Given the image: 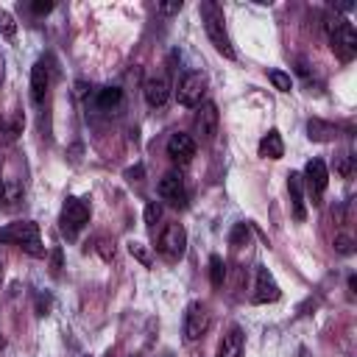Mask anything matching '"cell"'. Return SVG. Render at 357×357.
<instances>
[{"mask_svg":"<svg viewBox=\"0 0 357 357\" xmlns=\"http://www.w3.org/2000/svg\"><path fill=\"white\" fill-rule=\"evenodd\" d=\"M198 11H201V22H204V31H206L209 42L215 45V50H218L220 56H226V59H234L237 53H234V47H231V39H229V33H226L223 8H220L218 3H212V0H204V3L198 6Z\"/></svg>","mask_w":357,"mask_h":357,"instance_id":"obj_1","label":"cell"},{"mask_svg":"<svg viewBox=\"0 0 357 357\" xmlns=\"http://www.w3.org/2000/svg\"><path fill=\"white\" fill-rule=\"evenodd\" d=\"M0 243H11L20 245L22 251H28L31 257H45V248L39 243V226L33 220H17L0 229Z\"/></svg>","mask_w":357,"mask_h":357,"instance_id":"obj_2","label":"cell"},{"mask_svg":"<svg viewBox=\"0 0 357 357\" xmlns=\"http://www.w3.org/2000/svg\"><path fill=\"white\" fill-rule=\"evenodd\" d=\"M326 36H329V47L335 50V56L340 61H351L357 56V33H354L349 20H340V17L329 20L326 22Z\"/></svg>","mask_w":357,"mask_h":357,"instance_id":"obj_3","label":"cell"},{"mask_svg":"<svg viewBox=\"0 0 357 357\" xmlns=\"http://www.w3.org/2000/svg\"><path fill=\"white\" fill-rule=\"evenodd\" d=\"M86 220H89V204H86L84 198L70 195V198L64 201V206H61V215H59V229H61V234H64L67 240H75L78 231L86 226Z\"/></svg>","mask_w":357,"mask_h":357,"instance_id":"obj_4","label":"cell"},{"mask_svg":"<svg viewBox=\"0 0 357 357\" xmlns=\"http://www.w3.org/2000/svg\"><path fill=\"white\" fill-rule=\"evenodd\" d=\"M156 251L167 259V262H178L187 251V231L181 223H167L156 240Z\"/></svg>","mask_w":357,"mask_h":357,"instance_id":"obj_5","label":"cell"},{"mask_svg":"<svg viewBox=\"0 0 357 357\" xmlns=\"http://www.w3.org/2000/svg\"><path fill=\"white\" fill-rule=\"evenodd\" d=\"M301 181H304V187H307L312 204H318L321 195L326 192V184H329V170H326L324 159H310V162L304 165V176H301Z\"/></svg>","mask_w":357,"mask_h":357,"instance_id":"obj_6","label":"cell"},{"mask_svg":"<svg viewBox=\"0 0 357 357\" xmlns=\"http://www.w3.org/2000/svg\"><path fill=\"white\" fill-rule=\"evenodd\" d=\"M209 324H212L209 307H206L204 301H192V304L187 307V312H184V337H187V340L204 337L206 329H209Z\"/></svg>","mask_w":357,"mask_h":357,"instance_id":"obj_7","label":"cell"},{"mask_svg":"<svg viewBox=\"0 0 357 357\" xmlns=\"http://www.w3.org/2000/svg\"><path fill=\"white\" fill-rule=\"evenodd\" d=\"M204 92H206V75H204V73H187V75L178 81L176 98H178L181 106H201Z\"/></svg>","mask_w":357,"mask_h":357,"instance_id":"obj_8","label":"cell"},{"mask_svg":"<svg viewBox=\"0 0 357 357\" xmlns=\"http://www.w3.org/2000/svg\"><path fill=\"white\" fill-rule=\"evenodd\" d=\"M159 198L167 201L170 206H187V187L178 170H170L159 178Z\"/></svg>","mask_w":357,"mask_h":357,"instance_id":"obj_9","label":"cell"},{"mask_svg":"<svg viewBox=\"0 0 357 357\" xmlns=\"http://www.w3.org/2000/svg\"><path fill=\"white\" fill-rule=\"evenodd\" d=\"M282 296V290H279V284H276V279H273V273L268 271V268H257V279H254V293H251V301L254 304H268V301H276Z\"/></svg>","mask_w":357,"mask_h":357,"instance_id":"obj_10","label":"cell"},{"mask_svg":"<svg viewBox=\"0 0 357 357\" xmlns=\"http://www.w3.org/2000/svg\"><path fill=\"white\" fill-rule=\"evenodd\" d=\"M167 156H170L176 165H190L192 156H195V139H192L190 134H181V131L170 134V137H167Z\"/></svg>","mask_w":357,"mask_h":357,"instance_id":"obj_11","label":"cell"},{"mask_svg":"<svg viewBox=\"0 0 357 357\" xmlns=\"http://www.w3.org/2000/svg\"><path fill=\"white\" fill-rule=\"evenodd\" d=\"M215 131H218V106H215L212 100H206V103H201L198 112H195V134H198L204 142H209V139L215 137Z\"/></svg>","mask_w":357,"mask_h":357,"instance_id":"obj_12","label":"cell"},{"mask_svg":"<svg viewBox=\"0 0 357 357\" xmlns=\"http://www.w3.org/2000/svg\"><path fill=\"white\" fill-rule=\"evenodd\" d=\"M47 89H50V67L45 61H36L33 70H31V98L33 103H45L47 98Z\"/></svg>","mask_w":357,"mask_h":357,"instance_id":"obj_13","label":"cell"},{"mask_svg":"<svg viewBox=\"0 0 357 357\" xmlns=\"http://www.w3.org/2000/svg\"><path fill=\"white\" fill-rule=\"evenodd\" d=\"M142 95H145L148 106H162V103L167 100V95H170V84H167V78H165V75H153V78H148L145 86H142Z\"/></svg>","mask_w":357,"mask_h":357,"instance_id":"obj_14","label":"cell"},{"mask_svg":"<svg viewBox=\"0 0 357 357\" xmlns=\"http://www.w3.org/2000/svg\"><path fill=\"white\" fill-rule=\"evenodd\" d=\"M287 192H290V204H293V218L304 220L307 218V206H304V181L301 173H290L287 176Z\"/></svg>","mask_w":357,"mask_h":357,"instance_id":"obj_15","label":"cell"},{"mask_svg":"<svg viewBox=\"0 0 357 357\" xmlns=\"http://www.w3.org/2000/svg\"><path fill=\"white\" fill-rule=\"evenodd\" d=\"M243 329L240 326H229L226 335L220 337V349L218 357H243Z\"/></svg>","mask_w":357,"mask_h":357,"instance_id":"obj_16","label":"cell"},{"mask_svg":"<svg viewBox=\"0 0 357 357\" xmlns=\"http://www.w3.org/2000/svg\"><path fill=\"white\" fill-rule=\"evenodd\" d=\"M259 156H265V159H282L284 156V142H282V137H279V131L276 128H271L262 139H259Z\"/></svg>","mask_w":357,"mask_h":357,"instance_id":"obj_17","label":"cell"},{"mask_svg":"<svg viewBox=\"0 0 357 357\" xmlns=\"http://www.w3.org/2000/svg\"><path fill=\"white\" fill-rule=\"evenodd\" d=\"M120 103H123V89H120V86H103V89H98V95H95V106H98L100 112H114Z\"/></svg>","mask_w":357,"mask_h":357,"instance_id":"obj_18","label":"cell"},{"mask_svg":"<svg viewBox=\"0 0 357 357\" xmlns=\"http://www.w3.org/2000/svg\"><path fill=\"white\" fill-rule=\"evenodd\" d=\"M307 131H310V139H318V142H326V139H332V137L337 134V128H335L332 123H324V120H318V117H312V120L307 123Z\"/></svg>","mask_w":357,"mask_h":357,"instance_id":"obj_19","label":"cell"},{"mask_svg":"<svg viewBox=\"0 0 357 357\" xmlns=\"http://www.w3.org/2000/svg\"><path fill=\"white\" fill-rule=\"evenodd\" d=\"M209 279H212V284H215V287H220V284H223V279H226V265H223V259H220L218 254H212V257H209Z\"/></svg>","mask_w":357,"mask_h":357,"instance_id":"obj_20","label":"cell"},{"mask_svg":"<svg viewBox=\"0 0 357 357\" xmlns=\"http://www.w3.org/2000/svg\"><path fill=\"white\" fill-rule=\"evenodd\" d=\"M268 81H271L279 92H290V89H293L290 75H287V73H282V70H271V73H268Z\"/></svg>","mask_w":357,"mask_h":357,"instance_id":"obj_21","label":"cell"},{"mask_svg":"<svg viewBox=\"0 0 357 357\" xmlns=\"http://www.w3.org/2000/svg\"><path fill=\"white\" fill-rule=\"evenodd\" d=\"M0 33L6 39H14V33H17V22H14V17L6 8H0Z\"/></svg>","mask_w":357,"mask_h":357,"instance_id":"obj_22","label":"cell"},{"mask_svg":"<svg viewBox=\"0 0 357 357\" xmlns=\"http://www.w3.org/2000/svg\"><path fill=\"white\" fill-rule=\"evenodd\" d=\"M159 218H162V204H159V201H151V204L145 206V223H148V226H156Z\"/></svg>","mask_w":357,"mask_h":357,"instance_id":"obj_23","label":"cell"},{"mask_svg":"<svg viewBox=\"0 0 357 357\" xmlns=\"http://www.w3.org/2000/svg\"><path fill=\"white\" fill-rule=\"evenodd\" d=\"M128 251H131V257H137L142 265H151V257H148V251L142 248V243H137V240H131L128 243Z\"/></svg>","mask_w":357,"mask_h":357,"instance_id":"obj_24","label":"cell"},{"mask_svg":"<svg viewBox=\"0 0 357 357\" xmlns=\"http://www.w3.org/2000/svg\"><path fill=\"white\" fill-rule=\"evenodd\" d=\"M335 248H337L340 254H351V251H354V240H351L349 234H337V237H335Z\"/></svg>","mask_w":357,"mask_h":357,"instance_id":"obj_25","label":"cell"},{"mask_svg":"<svg viewBox=\"0 0 357 357\" xmlns=\"http://www.w3.org/2000/svg\"><path fill=\"white\" fill-rule=\"evenodd\" d=\"M229 240H231V245H240L243 240H248V226H245V223H237Z\"/></svg>","mask_w":357,"mask_h":357,"instance_id":"obj_26","label":"cell"},{"mask_svg":"<svg viewBox=\"0 0 357 357\" xmlns=\"http://www.w3.org/2000/svg\"><path fill=\"white\" fill-rule=\"evenodd\" d=\"M181 6H184L181 0H173V3H159V6H156V11H159V14H178V11H181Z\"/></svg>","mask_w":357,"mask_h":357,"instance_id":"obj_27","label":"cell"},{"mask_svg":"<svg viewBox=\"0 0 357 357\" xmlns=\"http://www.w3.org/2000/svg\"><path fill=\"white\" fill-rule=\"evenodd\" d=\"M351 159H354V156H349V153H340V156H337V173H340V176H349V173H351Z\"/></svg>","mask_w":357,"mask_h":357,"instance_id":"obj_28","label":"cell"},{"mask_svg":"<svg viewBox=\"0 0 357 357\" xmlns=\"http://www.w3.org/2000/svg\"><path fill=\"white\" fill-rule=\"evenodd\" d=\"M31 11L33 14H47V11H53V3L50 0H36V3H31Z\"/></svg>","mask_w":357,"mask_h":357,"instance_id":"obj_29","label":"cell"},{"mask_svg":"<svg viewBox=\"0 0 357 357\" xmlns=\"http://www.w3.org/2000/svg\"><path fill=\"white\" fill-rule=\"evenodd\" d=\"M59 268H61V251H56V254H53V273H56Z\"/></svg>","mask_w":357,"mask_h":357,"instance_id":"obj_30","label":"cell"},{"mask_svg":"<svg viewBox=\"0 0 357 357\" xmlns=\"http://www.w3.org/2000/svg\"><path fill=\"white\" fill-rule=\"evenodd\" d=\"M3 346H6V337H3V335H0V349H3Z\"/></svg>","mask_w":357,"mask_h":357,"instance_id":"obj_31","label":"cell"},{"mask_svg":"<svg viewBox=\"0 0 357 357\" xmlns=\"http://www.w3.org/2000/svg\"><path fill=\"white\" fill-rule=\"evenodd\" d=\"M0 279H3V262H0Z\"/></svg>","mask_w":357,"mask_h":357,"instance_id":"obj_32","label":"cell"},{"mask_svg":"<svg viewBox=\"0 0 357 357\" xmlns=\"http://www.w3.org/2000/svg\"><path fill=\"white\" fill-rule=\"evenodd\" d=\"M128 357H142V354H128Z\"/></svg>","mask_w":357,"mask_h":357,"instance_id":"obj_33","label":"cell"},{"mask_svg":"<svg viewBox=\"0 0 357 357\" xmlns=\"http://www.w3.org/2000/svg\"><path fill=\"white\" fill-rule=\"evenodd\" d=\"M0 198H3V187H0Z\"/></svg>","mask_w":357,"mask_h":357,"instance_id":"obj_34","label":"cell"}]
</instances>
